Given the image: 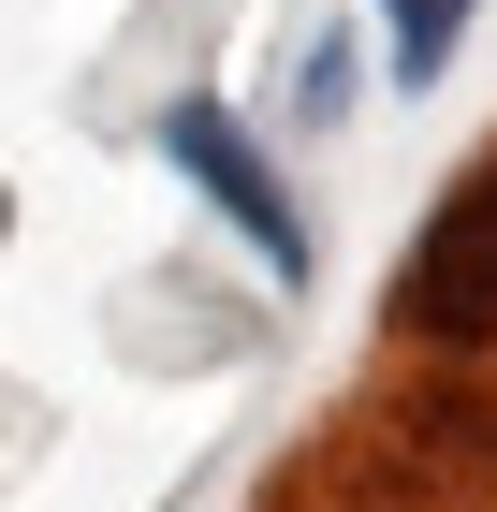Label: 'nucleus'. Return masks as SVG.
Here are the masks:
<instances>
[{"mask_svg": "<svg viewBox=\"0 0 497 512\" xmlns=\"http://www.w3.org/2000/svg\"><path fill=\"white\" fill-rule=\"evenodd\" d=\"M395 308H410L424 337H497V161H468L454 191H439L410 278H395Z\"/></svg>", "mask_w": 497, "mask_h": 512, "instance_id": "obj_1", "label": "nucleus"}, {"mask_svg": "<svg viewBox=\"0 0 497 512\" xmlns=\"http://www.w3.org/2000/svg\"><path fill=\"white\" fill-rule=\"evenodd\" d=\"M161 161H176V176H191V191L220 205V220H234L249 249H264L278 278H307V220H293V191L264 176V147H249V132H234L220 103H176V118H161Z\"/></svg>", "mask_w": 497, "mask_h": 512, "instance_id": "obj_2", "label": "nucleus"}, {"mask_svg": "<svg viewBox=\"0 0 497 512\" xmlns=\"http://www.w3.org/2000/svg\"><path fill=\"white\" fill-rule=\"evenodd\" d=\"M381 30H395V74H439V59H454V30H468V0H381Z\"/></svg>", "mask_w": 497, "mask_h": 512, "instance_id": "obj_3", "label": "nucleus"}]
</instances>
